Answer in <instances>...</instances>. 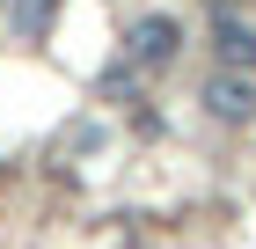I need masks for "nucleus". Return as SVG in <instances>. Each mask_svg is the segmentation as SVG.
Here are the masks:
<instances>
[{
	"label": "nucleus",
	"instance_id": "nucleus-1",
	"mask_svg": "<svg viewBox=\"0 0 256 249\" xmlns=\"http://www.w3.org/2000/svg\"><path fill=\"white\" fill-rule=\"evenodd\" d=\"M124 44H132L139 66H168V59H176V44H183V30H176L168 15H139L132 30H124Z\"/></svg>",
	"mask_w": 256,
	"mask_h": 249
},
{
	"label": "nucleus",
	"instance_id": "nucleus-2",
	"mask_svg": "<svg viewBox=\"0 0 256 249\" xmlns=\"http://www.w3.org/2000/svg\"><path fill=\"white\" fill-rule=\"evenodd\" d=\"M205 103H212V117L242 125V117H256V81H242V74H212V81H205Z\"/></svg>",
	"mask_w": 256,
	"mask_h": 249
},
{
	"label": "nucleus",
	"instance_id": "nucleus-3",
	"mask_svg": "<svg viewBox=\"0 0 256 249\" xmlns=\"http://www.w3.org/2000/svg\"><path fill=\"white\" fill-rule=\"evenodd\" d=\"M220 52H227V59H249V66H256V37L242 30L234 15H227V8H220Z\"/></svg>",
	"mask_w": 256,
	"mask_h": 249
}]
</instances>
